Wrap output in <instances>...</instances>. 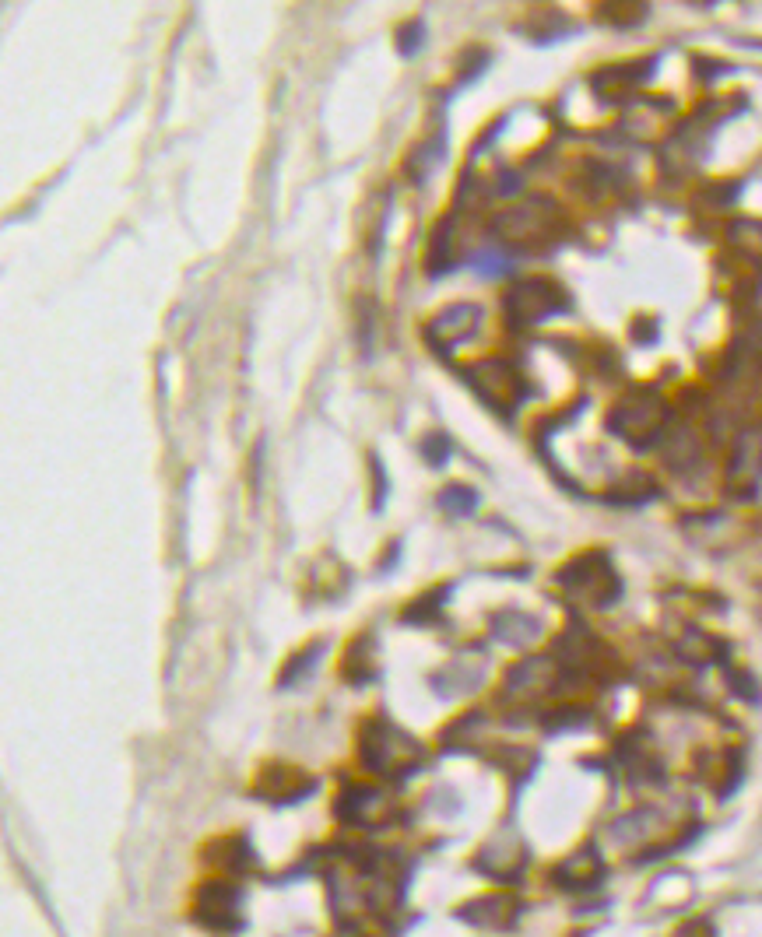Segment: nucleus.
I'll return each instance as SVG.
<instances>
[{
	"label": "nucleus",
	"instance_id": "423d86ee",
	"mask_svg": "<svg viewBox=\"0 0 762 937\" xmlns=\"http://www.w3.org/2000/svg\"><path fill=\"white\" fill-rule=\"evenodd\" d=\"M475 502H478V495L468 492V488H461V485H453L450 492L439 495V506L450 509V513H471V509H475Z\"/></svg>",
	"mask_w": 762,
	"mask_h": 937
},
{
	"label": "nucleus",
	"instance_id": "20e7f679",
	"mask_svg": "<svg viewBox=\"0 0 762 937\" xmlns=\"http://www.w3.org/2000/svg\"><path fill=\"white\" fill-rule=\"evenodd\" d=\"M197 913H201L204 923L211 927H236V888L222 885V881H211L208 888L201 892V902H197Z\"/></svg>",
	"mask_w": 762,
	"mask_h": 937
},
{
	"label": "nucleus",
	"instance_id": "7ed1b4c3",
	"mask_svg": "<svg viewBox=\"0 0 762 937\" xmlns=\"http://www.w3.org/2000/svg\"><path fill=\"white\" fill-rule=\"evenodd\" d=\"M471 380H475V390L492 404V408H517L520 397H524V383H520V376L503 362L478 365V369L471 372Z\"/></svg>",
	"mask_w": 762,
	"mask_h": 937
},
{
	"label": "nucleus",
	"instance_id": "f257e3e1",
	"mask_svg": "<svg viewBox=\"0 0 762 937\" xmlns=\"http://www.w3.org/2000/svg\"><path fill=\"white\" fill-rule=\"evenodd\" d=\"M569 302L566 295H562L559 285H552V281L545 278H534V281H524V285H517L510 292V299H506V313H510L513 323H541L548 320L552 313H562Z\"/></svg>",
	"mask_w": 762,
	"mask_h": 937
},
{
	"label": "nucleus",
	"instance_id": "f03ea898",
	"mask_svg": "<svg viewBox=\"0 0 762 937\" xmlns=\"http://www.w3.org/2000/svg\"><path fill=\"white\" fill-rule=\"evenodd\" d=\"M664 422V408L657 397H640V401H622L619 408L608 415V425L615 429V436L629 439L636 446H647L657 439V429Z\"/></svg>",
	"mask_w": 762,
	"mask_h": 937
},
{
	"label": "nucleus",
	"instance_id": "39448f33",
	"mask_svg": "<svg viewBox=\"0 0 762 937\" xmlns=\"http://www.w3.org/2000/svg\"><path fill=\"white\" fill-rule=\"evenodd\" d=\"M475 320H478V309L475 306H453V309H446V313H439L436 316V327L443 330V344H453L457 337L471 334Z\"/></svg>",
	"mask_w": 762,
	"mask_h": 937
}]
</instances>
